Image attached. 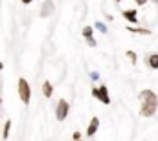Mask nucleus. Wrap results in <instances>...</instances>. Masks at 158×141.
Instances as JSON below:
<instances>
[{"label":"nucleus","mask_w":158,"mask_h":141,"mask_svg":"<svg viewBox=\"0 0 158 141\" xmlns=\"http://www.w3.org/2000/svg\"><path fill=\"white\" fill-rule=\"evenodd\" d=\"M145 62H147V66L151 70H158V53H149L147 59H145Z\"/></svg>","instance_id":"9d476101"},{"label":"nucleus","mask_w":158,"mask_h":141,"mask_svg":"<svg viewBox=\"0 0 158 141\" xmlns=\"http://www.w3.org/2000/svg\"><path fill=\"white\" fill-rule=\"evenodd\" d=\"M20 2H22V4H31L33 0H20Z\"/></svg>","instance_id":"6ab92c4d"},{"label":"nucleus","mask_w":158,"mask_h":141,"mask_svg":"<svg viewBox=\"0 0 158 141\" xmlns=\"http://www.w3.org/2000/svg\"><path fill=\"white\" fill-rule=\"evenodd\" d=\"M125 30H127L129 33H134V35H151V33H153L149 28H134V24H129Z\"/></svg>","instance_id":"6e6552de"},{"label":"nucleus","mask_w":158,"mask_h":141,"mask_svg":"<svg viewBox=\"0 0 158 141\" xmlns=\"http://www.w3.org/2000/svg\"><path fill=\"white\" fill-rule=\"evenodd\" d=\"M121 15L129 24H138V11L136 9H123Z\"/></svg>","instance_id":"0eeeda50"},{"label":"nucleus","mask_w":158,"mask_h":141,"mask_svg":"<svg viewBox=\"0 0 158 141\" xmlns=\"http://www.w3.org/2000/svg\"><path fill=\"white\" fill-rule=\"evenodd\" d=\"M90 81H94V83L99 81V73L98 71H90Z\"/></svg>","instance_id":"dca6fc26"},{"label":"nucleus","mask_w":158,"mask_h":141,"mask_svg":"<svg viewBox=\"0 0 158 141\" xmlns=\"http://www.w3.org/2000/svg\"><path fill=\"white\" fill-rule=\"evenodd\" d=\"M0 117H2V114H0Z\"/></svg>","instance_id":"b1692460"},{"label":"nucleus","mask_w":158,"mask_h":141,"mask_svg":"<svg viewBox=\"0 0 158 141\" xmlns=\"http://www.w3.org/2000/svg\"><path fill=\"white\" fill-rule=\"evenodd\" d=\"M40 92H42V95H44L46 99H50V97L53 95V84H52L50 81H44L42 86H40Z\"/></svg>","instance_id":"1a4fd4ad"},{"label":"nucleus","mask_w":158,"mask_h":141,"mask_svg":"<svg viewBox=\"0 0 158 141\" xmlns=\"http://www.w3.org/2000/svg\"><path fill=\"white\" fill-rule=\"evenodd\" d=\"M55 11V4H53V0H44L42 2V6H40V17H50L52 13Z\"/></svg>","instance_id":"423d86ee"},{"label":"nucleus","mask_w":158,"mask_h":141,"mask_svg":"<svg viewBox=\"0 0 158 141\" xmlns=\"http://www.w3.org/2000/svg\"><path fill=\"white\" fill-rule=\"evenodd\" d=\"M81 138H83V134H81V132H77V130H76V132H74V134H72V139H81Z\"/></svg>","instance_id":"f3484780"},{"label":"nucleus","mask_w":158,"mask_h":141,"mask_svg":"<svg viewBox=\"0 0 158 141\" xmlns=\"http://www.w3.org/2000/svg\"><path fill=\"white\" fill-rule=\"evenodd\" d=\"M68 114H70V103L66 99H59L57 105H55V119L59 123H63L68 117Z\"/></svg>","instance_id":"20e7f679"},{"label":"nucleus","mask_w":158,"mask_h":141,"mask_svg":"<svg viewBox=\"0 0 158 141\" xmlns=\"http://www.w3.org/2000/svg\"><path fill=\"white\" fill-rule=\"evenodd\" d=\"M17 94H19V99L24 105H30V101H31V86H30L28 79H24V77L19 79V83H17Z\"/></svg>","instance_id":"f03ea898"},{"label":"nucleus","mask_w":158,"mask_h":141,"mask_svg":"<svg viewBox=\"0 0 158 141\" xmlns=\"http://www.w3.org/2000/svg\"><path fill=\"white\" fill-rule=\"evenodd\" d=\"M94 30H96V31H99L101 35H107V33H109V28H107V24H105V22H101V20L94 22Z\"/></svg>","instance_id":"f8f14e48"},{"label":"nucleus","mask_w":158,"mask_h":141,"mask_svg":"<svg viewBox=\"0 0 158 141\" xmlns=\"http://www.w3.org/2000/svg\"><path fill=\"white\" fill-rule=\"evenodd\" d=\"M4 70V62H0V71Z\"/></svg>","instance_id":"aec40b11"},{"label":"nucleus","mask_w":158,"mask_h":141,"mask_svg":"<svg viewBox=\"0 0 158 141\" xmlns=\"http://www.w3.org/2000/svg\"><path fill=\"white\" fill-rule=\"evenodd\" d=\"M92 97L101 101L103 105H110V95H109V88L105 84H99V86H92Z\"/></svg>","instance_id":"7ed1b4c3"},{"label":"nucleus","mask_w":158,"mask_h":141,"mask_svg":"<svg viewBox=\"0 0 158 141\" xmlns=\"http://www.w3.org/2000/svg\"><path fill=\"white\" fill-rule=\"evenodd\" d=\"M0 105H2V97H0Z\"/></svg>","instance_id":"4be33fe9"},{"label":"nucleus","mask_w":158,"mask_h":141,"mask_svg":"<svg viewBox=\"0 0 158 141\" xmlns=\"http://www.w3.org/2000/svg\"><path fill=\"white\" fill-rule=\"evenodd\" d=\"M125 57L131 61V64H136V62H138V55H136V51H132V50L125 51Z\"/></svg>","instance_id":"ddd939ff"},{"label":"nucleus","mask_w":158,"mask_h":141,"mask_svg":"<svg viewBox=\"0 0 158 141\" xmlns=\"http://www.w3.org/2000/svg\"><path fill=\"white\" fill-rule=\"evenodd\" d=\"M81 33H83V37H85V38H88V37H94V26H85Z\"/></svg>","instance_id":"4468645a"},{"label":"nucleus","mask_w":158,"mask_h":141,"mask_svg":"<svg viewBox=\"0 0 158 141\" xmlns=\"http://www.w3.org/2000/svg\"><path fill=\"white\" fill-rule=\"evenodd\" d=\"M149 2H153V4H158V0H149Z\"/></svg>","instance_id":"412c9836"},{"label":"nucleus","mask_w":158,"mask_h":141,"mask_svg":"<svg viewBox=\"0 0 158 141\" xmlns=\"http://www.w3.org/2000/svg\"><path fill=\"white\" fill-rule=\"evenodd\" d=\"M99 125H101L99 117L94 115V117L88 121V125H86V132H85V136H86V138H94V136L98 134V130H99Z\"/></svg>","instance_id":"39448f33"},{"label":"nucleus","mask_w":158,"mask_h":141,"mask_svg":"<svg viewBox=\"0 0 158 141\" xmlns=\"http://www.w3.org/2000/svg\"><path fill=\"white\" fill-rule=\"evenodd\" d=\"M85 40H86V44H88L90 48H96V46H98V40H96L94 37H88V38H85Z\"/></svg>","instance_id":"2eb2a0df"},{"label":"nucleus","mask_w":158,"mask_h":141,"mask_svg":"<svg viewBox=\"0 0 158 141\" xmlns=\"http://www.w3.org/2000/svg\"><path fill=\"white\" fill-rule=\"evenodd\" d=\"M138 101H140V115H143V117H153V115L156 114L158 95L153 90H149V88L142 90V92L138 94Z\"/></svg>","instance_id":"f257e3e1"},{"label":"nucleus","mask_w":158,"mask_h":141,"mask_svg":"<svg viewBox=\"0 0 158 141\" xmlns=\"http://www.w3.org/2000/svg\"><path fill=\"white\" fill-rule=\"evenodd\" d=\"M11 125H13V121H11V119H7V121L4 123V130H2V139H9V136H11Z\"/></svg>","instance_id":"9b49d317"},{"label":"nucleus","mask_w":158,"mask_h":141,"mask_svg":"<svg viewBox=\"0 0 158 141\" xmlns=\"http://www.w3.org/2000/svg\"><path fill=\"white\" fill-rule=\"evenodd\" d=\"M116 2H121V0H116Z\"/></svg>","instance_id":"5701e85b"},{"label":"nucleus","mask_w":158,"mask_h":141,"mask_svg":"<svg viewBox=\"0 0 158 141\" xmlns=\"http://www.w3.org/2000/svg\"><path fill=\"white\" fill-rule=\"evenodd\" d=\"M147 2H149V0H134V4H136L138 7H140V6H145Z\"/></svg>","instance_id":"a211bd4d"}]
</instances>
